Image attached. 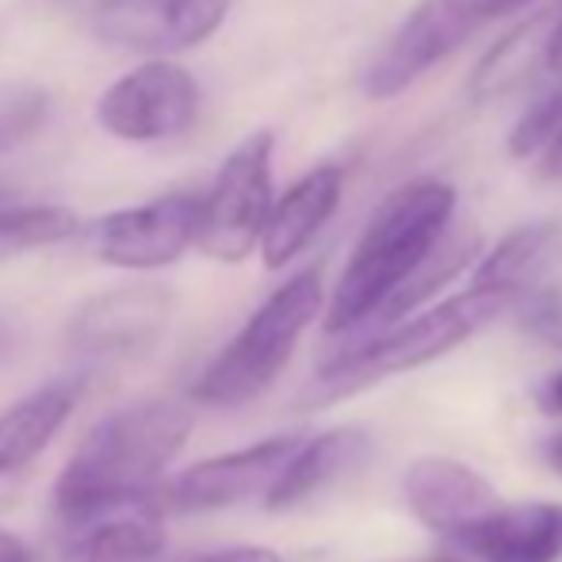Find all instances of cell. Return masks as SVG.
<instances>
[{
	"label": "cell",
	"mask_w": 562,
	"mask_h": 562,
	"mask_svg": "<svg viewBox=\"0 0 562 562\" xmlns=\"http://www.w3.org/2000/svg\"><path fill=\"white\" fill-rule=\"evenodd\" d=\"M456 188L448 180L425 177L394 188L368 218L340 272L326 311V334H356L360 326L375 322L440 249L448 229L456 226Z\"/></svg>",
	"instance_id": "obj_1"
},
{
	"label": "cell",
	"mask_w": 562,
	"mask_h": 562,
	"mask_svg": "<svg viewBox=\"0 0 562 562\" xmlns=\"http://www.w3.org/2000/svg\"><path fill=\"white\" fill-rule=\"evenodd\" d=\"M192 429V406L172 398L134 402L108 414L92 425L54 482V505L61 520L149 497L165 467L184 451Z\"/></svg>",
	"instance_id": "obj_2"
},
{
	"label": "cell",
	"mask_w": 562,
	"mask_h": 562,
	"mask_svg": "<svg viewBox=\"0 0 562 562\" xmlns=\"http://www.w3.org/2000/svg\"><path fill=\"white\" fill-rule=\"evenodd\" d=\"M322 303H326V291H322L318 268L291 276L249 314L237 337L203 368V375L192 386V398L215 409H237L260 398L276 383V375L288 368L299 337L322 314Z\"/></svg>",
	"instance_id": "obj_3"
},
{
	"label": "cell",
	"mask_w": 562,
	"mask_h": 562,
	"mask_svg": "<svg viewBox=\"0 0 562 562\" xmlns=\"http://www.w3.org/2000/svg\"><path fill=\"white\" fill-rule=\"evenodd\" d=\"M520 295L525 291L474 288L471 283L463 295H451L445 303L425 306L414 318L398 322L391 329H379L375 337H363L360 345H348L334 352L322 363V383L334 386V394H345L363 383H375L383 375L425 368L437 356L471 340L479 329H486L502 314H513Z\"/></svg>",
	"instance_id": "obj_4"
},
{
	"label": "cell",
	"mask_w": 562,
	"mask_h": 562,
	"mask_svg": "<svg viewBox=\"0 0 562 562\" xmlns=\"http://www.w3.org/2000/svg\"><path fill=\"white\" fill-rule=\"evenodd\" d=\"M272 131H257L241 138L218 169L211 192L203 195L200 249L211 260L241 265L265 241L272 218Z\"/></svg>",
	"instance_id": "obj_5"
},
{
	"label": "cell",
	"mask_w": 562,
	"mask_h": 562,
	"mask_svg": "<svg viewBox=\"0 0 562 562\" xmlns=\"http://www.w3.org/2000/svg\"><path fill=\"white\" fill-rule=\"evenodd\" d=\"M494 0H422L363 69V97L394 100L482 27Z\"/></svg>",
	"instance_id": "obj_6"
},
{
	"label": "cell",
	"mask_w": 562,
	"mask_h": 562,
	"mask_svg": "<svg viewBox=\"0 0 562 562\" xmlns=\"http://www.w3.org/2000/svg\"><path fill=\"white\" fill-rule=\"evenodd\" d=\"M200 115V85L184 66L149 58L115 77L97 100V123L123 142H165L184 134Z\"/></svg>",
	"instance_id": "obj_7"
},
{
	"label": "cell",
	"mask_w": 562,
	"mask_h": 562,
	"mask_svg": "<svg viewBox=\"0 0 562 562\" xmlns=\"http://www.w3.org/2000/svg\"><path fill=\"white\" fill-rule=\"evenodd\" d=\"M229 8L234 0H97L85 27L112 50L180 54L215 38Z\"/></svg>",
	"instance_id": "obj_8"
},
{
	"label": "cell",
	"mask_w": 562,
	"mask_h": 562,
	"mask_svg": "<svg viewBox=\"0 0 562 562\" xmlns=\"http://www.w3.org/2000/svg\"><path fill=\"white\" fill-rule=\"evenodd\" d=\"M200 218L203 195L172 192L97 218L89 226V241L104 265L149 272V268L172 265L192 245H200Z\"/></svg>",
	"instance_id": "obj_9"
},
{
	"label": "cell",
	"mask_w": 562,
	"mask_h": 562,
	"mask_svg": "<svg viewBox=\"0 0 562 562\" xmlns=\"http://www.w3.org/2000/svg\"><path fill=\"white\" fill-rule=\"evenodd\" d=\"M172 318V295L161 283H126L92 295L69 318L66 340L74 352L92 360H126L142 356L161 340Z\"/></svg>",
	"instance_id": "obj_10"
},
{
	"label": "cell",
	"mask_w": 562,
	"mask_h": 562,
	"mask_svg": "<svg viewBox=\"0 0 562 562\" xmlns=\"http://www.w3.org/2000/svg\"><path fill=\"white\" fill-rule=\"evenodd\" d=\"M299 448H303V437L288 432V437H268L249 448L223 451V456H211L177 474V482L165 494L180 513L229 509V505H241L249 497H268Z\"/></svg>",
	"instance_id": "obj_11"
},
{
	"label": "cell",
	"mask_w": 562,
	"mask_h": 562,
	"mask_svg": "<svg viewBox=\"0 0 562 562\" xmlns=\"http://www.w3.org/2000/svg\"><path fill=\"white\" fill-rule=\"evenodd\" d=\"M402 494L417 520L429 532L463 540L471 528H479L490 513L502 509L497 490L474 471L471 463H459L448 456L414 459L402 474Z\"/></svg>",
	"instance_id": "obj_12"
},
{
	"label": "cell",
	"mask_w": 562,
	"mask_h": 562,
	"mask_svg": "<svg viewBox=\"0 0 562 562\" xmlns=\"http://www.w3.org/2000/svg\"><path fill=\"white\" fill-rule=\"evenodd\" d=\"M165 551V520L154 497L104 505L66 520L61 562H154Z\"/></svg>",
	"instance_id": "obj_13"
},
{
	"label": "cell",
	"mask_w": 562,
	"mask_h": 562,
	"mask_svg": "<svg viewBox=\"0 0 562 562\" xmlns=\"http://www.w3.org/2000/svg\"><path fill=\"white\" fill-rule=\"evenodd\" d=\"M340 195H345V169L340 165H318V169L303 172L272 207L265 241H260L265 268H272V272L288 268L334 218Z\"/></svg>",
	"instance_id": "obj_14"
},
{
	"label": "cell",
	"mask_w": 562,
	"mask_h": 562,
	"mask_svg": "<svg viewBox=\"0 0 562 562\" xmlns=\"http://www.w3.org/2000/svg\"><path fill=\"white\" fill-rule=\"evenodd\" d=\"M459 548L482 562H562V502L502 505Z\"/></svg>",
	"instance_id": "obj_15"
},
{
	"label": "cell",
	"mask_w": 562,
	"mask_h": 562,
	"mask_svg": "<svg viewBox=\"0 0 562 562\" xmlns=\"http://www.w3.org/2000/svg\"><path fill=\"white\" fill-rule=\"evenodd\" d=\"M85 386H89V375L50 379L0 414V474L23 471L43 456L77 409Z\"/></svg>",
	"instance_id": "obj_16"
},
{
	"label": "cell",
	"mask_w": 562,
	"mask_h": 562,
	"mask_svg": "<svg viewBox=\"0 0 562 562\" xmlns=\"http://www.w3.org/2000/svg\"><path fill=\"white\" fill-rule=\"evenodd\" d=\"M562 8H540L528 20L513 23L494 46L479 58L471 81H467V92H471L474 104L482 100H497L505 92H513L517 85H525L528 77L536 74V61H548V46L551 35H555Z\"/></svg>",
	"instance_id": "obj_17"
},
{
	"label": "cell",
	"mask_w": 562,
	"mask_h": 562,
	"mask_svg": "<svg viewBox=\"0 0 562 562\" xmlns=\"http://www.w3.org/2000/svg\"><path fill=\"white\" fill-rule=\"evenodd\" d=\"M368 432L360 429H329L322 437L303 440V448L295 451V459L288 463V471L280 474V482L272 486V494L265 497V505L272 513L295 509L306 497L322 494L326 486H334L337 479H345L352 467L363 463L368 456Z\"/></svg>",
	"instance_id": "obj_18"
},
{
	"label": "cell",
	"mask_w": 562,
	"mask_h": 562,
	"mask_svg": "<svg viewBox=\"0 0 562 562\" xmlns=\"http://www.w3.org/2000/svg\"><path fill=\"white\" fill-rule=\"evenodd\" d=\"M474 260H482V234L474 226H467V223H456L448 229L445 241H440V249L422 265V272H417L414 280H409L406 288H402L398 295L386 303V311L379 314L375 322L383 329L406 322V314H414L422 303H429V299L437 295L445 283L456 280V276L463 272V268H471Z\"/></svg>",
	"instance_id": "obj_19"
},
{
	"label": "cell",
	"mask_w": 562,
	"mask_h": 562,
	"mask_svg": "<svg viewBox=\"0 0 562 562\" xmlns=\"http://www.w3.org/2000/svg\"><path fill=\"white\" fill-rule=\"evenodd\" d=\"M555 226L551 223H525L502 237L482 260L474 265V288H505V291H528L532 276L548 260Z\"/></svg>",
	"instance_id": "obj_20"
},
{
	"label": "cell",
	"mask_w": 562,
	"mask_h": 562,
	"mask_svg": "<svg viewBox=\"0 0 562 562\" xmlns=\"http://www.w3.org/2000/svg\"><path fill=\"white\" fill-rule=\"evenodd\" d=\"M77 229H81L77 211L61 207V203L8 200V195H0V252L46 249V245L69 241Z\"/></svg>",
	"instance_id": "obj_21"
},
{
	"label": "cell",
	"mask_w": 562,
	"mask_h": 562,
	"mask_svg": "<svg viewBox=\"0 0 562 562\" xmlns=\"http://www.w3.org/2000/svg\"><path fill=\"white\" fill-rule=\"evenodd\" d=\"M50 115V97L46 89L27 81L0 85V157L20 149L27 138H35L38 126Z\"/></svg>",
	"instance_id": "obj_22"
},
{
	"label": "cell",
	"mask_w": 562,
	"mask_h": 562,
	"mask_svg": "<svg viewBox=\"0 0 562 562\" xmlns=\"http://www.w3.org/2000/svg\"><path fill=\"white\" fill-rule=\"evenodd\" d=\"M562 134V85L551 92H543L525 115L517 119V126L509 131V157L528 161V157H543Z\"/></svg>",
	"instance_id": "obj_23"
},
{
	"label": "cell",
	"mask_w": 562,
	"mask_h": 562,
	"mask_svg": "<svg viewBox=\"0 0 562 562\" xmlns=\"http://www.w3.org/2000/svg\"><path fill=\"white\" fill-rule=\"evenodd\" d=\"M517 326L543 348L562 352V291L559 288H528L513 306Z\"/></svg>",
	"instance_id": "obj_24"
},
{
	"label": "cell",
	"mask_w": 562,
	"mask_h": 562,
	"mask_svg": "<svg viewBox=\"0 0 562 562\" xmlns=\"http://www.w3.org/2000/svg\"><path fill=\"white\" fill-rule=\"evenodd\" d=\"M184 562H283L280 551L260 548V543H229V548H211Z\"/></svg>",
	"instance_id": "obj_25"
},
{
	"label": "cell",
	"mask_w": 562,
	"mask_h": 562,
	"mask_svg": "<svg viewBox=\"0 0 562 562\" xmlns=\"http://www.w3.org/2000/svg\"><path fill=\"white\" fill-rule=\"evenodd\" d=\"M0 562H31V551L23 540H15L12 532L0 528Z\"/></svg>",
	"instance_id": "obj_26"
},
{
	"label": "cell",
	"mask_w": 562,
	"mask_h": 562,
	"mask_svg": "<svg viewBox=\"0 0 562 562\" xmlns=\"http://www.w3.org/2000/svg\"><path fill=\"white\" fill-rule=\"evenodd\" d=\"M540 406L548 409V414H562V371H555V375H551L548 383H543Z\"/></svg>",
	"instance_id": "obj_27"
},
{
	"label": "cell",
	"mask_w": 562,
	"mask_h": 562,
	"mask_svg": "<svg viewBox=\"0 0 562 562\" xmlns=\"http://www.w3.org/2000/svg\"><path fill=\"white\" fill-rule=\"evenodd\" d=\"M543 172H548L551 180H562V134H559L555 146L543 154Z\"/></svg>",
	"instance_id": "obj_28"
},
{
	"label": "cell",
	"mask_w": 562,
	"mask_h": 562,
	"mask_svg": "<svg viewBox=\"0 0 562 562\" xmlns=\"http://www.w3.org/2000/svg\"><path fill=\"white\" fill-rule=\"evenodd\" d=\"M548 69H555L562 77V15L555 23V35H551V46H548Z\"/></svg>",
	"instance_id": "obj_29"
},
{
	"label": "cell",
	"mask_w": 562,
	"mask_h": 562,
	"mask_svg": "<svg viewBox=\"0 0 562 562\" xmlns=\"http://www.w3.org/2000/svg\"><path fill=\"white\" fill-rule=\"evenodd\" d=\"M543 451H548V463L562 474V432H555V437L548 440V448H543Z\"/></svg>",
	"instance_id": "obj_30"
},
{
	"label": "cell",
	"mask_w": 562,
	"mask_h": 562,
	"mask_svg": "<svg viewBox=\"0 0 562 562\" xmlns=\"http://www.w3.org/2000/svg\"><path fill=\"white\" fill-rule=\"evenodd\" d=\"M12 352H15V334L4 326V322H0V363H4Z\"/></svg>",
	"instance_id": "obj_31"
},
{
	"label": "cell",
	"mask_w": 562,
	"mask_h": 562,
	"mask_svg": "<svg viewBox=\"0 0 562 562\" xmlns=\"http://www.w3.org/2000/svg\"><path fill=\"white\" fill-rule=\"evenodd\" d=\"M429 562H459V559H429Z\"/></svg>",
	"instance_id": "obj_32"
},
{
	"label": "cell",
	"mask_w": 562,
	"mask_h": 562,
	"mask_svg": "<svg viewBox=\"0 0 562 562\" xmlns=\"http://www.w3.org/2000/svg\"><path fill=\"white\" fill-rule=\"evenodd\" d=\"M89 4H97V0H89Z\"/></svg>",
	"instance_id": "obj_33"
}]
</instances>
